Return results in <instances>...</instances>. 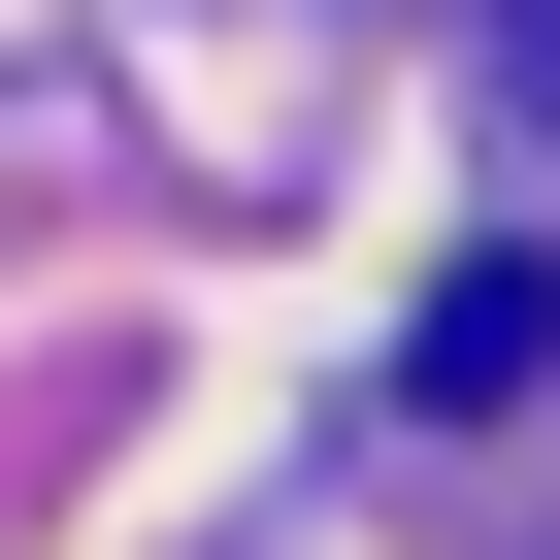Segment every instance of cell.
I'll use <instances>...</instances> for the list:
<instances>
[{
	"mask_svg": "<svg viewBox=\"0 0 560 560\" xmlns=\"http://www.w3.org/2000/svg\"><path fill=\"white\" fill-rule=\"evenodd\" d=\"M527 67H560V0H527Z\"/></svg>",
	"mask_w": 560,
	"mask_h": 560,
	"instance_id": "1",
	"label": "cell"
}]
</instances>
